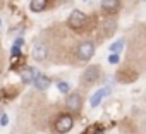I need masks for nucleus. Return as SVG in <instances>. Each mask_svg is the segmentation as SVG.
I'll return each mask as SVG.
<instances>
[{
    "label": "nucleus",
    "instance_id": "obj_1",
    "mask_svg": "<svg viewBox=\"0 0 146 134\" xmlns=\"http://www.w3.org/2000/svg\"><path fill=\"white\" fill-rule=\"evenodd\" d=\"M67 23H69V26L72 29H83L86 26V23H88V17L81 11H72L70 16H69V19H67Z\"/></svg>",
    "mask_w": 146,
    "mask_h": 134
},
{
    "label": "nucleus",
    "instance_id": "obj_2",
    "mask_svg": "<svg viewBox=\"0 0 146 134\" xmlns=\"http://www.w3.org/2000/svg\"><path fill=\"white\" fill-rule=\"evenodd\" d=\"M72 125H74V119H72V115L69 113H62L57 120H55V131L60 132V134H65L72 129Z\"/></svg>",
    "mask_w": 146,
    "mask_h": 134
},
{
    "label": "nucleus",
    "instance_id": "obj_3",
    "mask_svg": "<svg viewBox=\"0 0 146 134\" xmlns=\"http://www.w3.org/2000/svg\"><path fill=\"white\" fill-rule=\"evenodd\" d=\"M95 55V45L91 41H84L78 46V58L79 60H90Z\"/></svg>",
    "mask_w": 146,
    "mask_h": 134
},
{
    "label": "nucleus",
    "instance_id": "obj_4",
    "mask_svg": "<svg viewBox=\"0 0 146 134\" xmlns=\"http://www.w3.org/2000/svg\"><path fill=\"white\" fill-rule=\"evenodd\" d=\"M65 105H67V108L72 110V112H79L81 107H83V96H81L79 93H70V95H67V98H65Z\"/></svg>",
    "mask_w": 146,
    "mask_h": 134
},
{
    "label": "nucleus",
    "instance_id": "obj_5",
    "mask_svg": "<svg viewBox=\"0 0 146 134\" xmlns=\"http://www.w3.org/2000/svg\"><path fill=\"white\" fill-rule=\"evenodd\" d=\"M46 57H48V46L45 43H41V41L35 43V46H33V58L38 60V62H43Z\"/></svg>",
    "mask_w": 146,
    "mask_h": 134
},
{
    "label": "nucleus",
    "instance_id": "obj_6",
    "mask_svg": "<svg viewBox=\"0 0 146 134\" xmlns=\"http://www.w3.org/2000/svg\"><path fill=\"white\" fill-rule=\"evenodd\" d=\"M98 76H100V69H98L96 65H91V67H88V69L84 71L83 81H84V83H95V81L98 79Z\"/></svg>",
    "mask_w": 146,
    "mask_h": 134
},
{
    "label": "nucleus",
    "instance_id": "obj_7",
    "mask_svg": "<svg viewBox=\"0 0 146 134\" xmlns=\"http://www.w3.org/2000/svg\"><path fill=\"white\" fill-rule=\"evenodd\" d=\"M36 76H38V72H36V69H33V67H24V69L21 71V79H23V83H26V84L35 83Z\"/></svg>",
    "mask_w": 146,
    "mask_h": 134
},
{
    "label": "nucleus",
    "instance_id": "obj_8",
    "mask_svg": "<svg viewBox=\"0 0 146 134\" xmlns=\"http://www.w3.org/2000/svg\"><path fill=\"white\" fill-rule=\"evenodd\" d=\"M108 95H110V90H108V88H100L98 91H95V95H93L91 100H90V101H91V107H93V108L98 107V105L102 103V100H103L105 96H108Z\"/></svg>",
    "mask_w": 146,
    "mask_h": 134
},
{
    "label": "nucleus",
    "instance_id": "obj_9",
    "mask_svg": "<svg viewBox=\"0 0 146 134\" xmlns=\"http://www.w3.org/2000/svg\"><path fill=\"white\" fill-rule=\"evenodd\" d=\"M119 7H120L119 0H102V9H103V12L113 14V12L119 11Z\"/></svg>",
    "mask_w": 146,
    "mask_h": 134
},
{
    "label": "nucleus",
    "instance_id": "obj_10",
    "mask_svg": "<svg viewBox=\"0 0 146 134\" xmlns=\"http://www.w3.org/2000/svg\"><path fill=\"white\" fill-rule=\"evenodd\" d=\"M33 84L36 86V90H38V91H45V90H48V88H50V79H48L46 76H43V74H38Z\"/></svg>",
    "mask_w": 146,
    "mask_h": 134
},
{
    "label": "nucleus",
    "instance_id": "obj_11",
    "mask_svg": "<svg viewBox=\"0 0 146 134\" xmlns=\"http://www.w3.org/2000/svg\"><path fill=\"white\" fill-rule=\"evenodd\" d=\"M48 0H31V11L33 12H41L46 9Z\"/></svg>",
    "mask_w": 146,
    "mask_h": 134
},
{
    "label": "nucleus",
    "instance_id": "obj_12",
    "mask_svg": "<svg viewBox=\"0 0 146 134\" xmlns=\"http://www.w3.org/2000/svg\"><path fill=\"white\" fill-rule=\"evenodd\" d=\"M122 46H124V40H122V38H120V40H117V41H115V43H112V45H110V48H108V50H110V52H112V53H119V52H120V50H122Z\"/></svg>",
    "mask_w": 146,
    "mask_h": 134
},
{
    "label": "nucleus",
    "instance_id": "obj_13",
    "mask_svg": "<svg viewBox=\"0 0 146 134\" xmlns=\"http://www.w3.org/2000/svg\"><path fill=\"white\" fill-rule=\"evenodd\" d=\"M57 90H58L60 93H67V91L70 90V86H69V83H65V81H58V83H57Z\"/></svg>",
    "mask_w": 146,
    "mask_h": 134
},
{
    "label": "nucleus",
    "instance_id": "obj_14",
    "mask_svg": "<svg viewBox=\"0 0 146 134\" xmlns=\"http://www.w3.org/2000/svg\"><path fill=\"white\" fill-rule=\"evenodd\" d=\"M119 60H120L119 53H112V55L108 57V62H110V64H119Z\"/></svg>",
    "mask_w": 146,
    "mask_h": 134
},
{
    "label": "nucleus",
    "instance_id": "obj_15",
    "mask_svg": "<svg viewBox=\"0 0 146 134\" xmlns=\"http://www.w3.org/2000/svg\"><path fill=\"white\" fill-rule=\"evenodd\" d=\"M0 124H2V125H7V115H2V117H0Z\"/></svg>",
    "mask_w": 146,
    "mask_h": 134
},
{
    "label": "nucleus",
    "instance_id": "obj_16",
    "mask_svg": "<svg viewBox=\"0 0 146 134\" xmlns=\"http://www.w3.org/2000/svg\"><path fill=\"white\" fill-rule=\"evenodd\" d=\"M21 45H23V38H17L16 43H14V46H21Z\"/></svg>",
    "mask_w": 146,
    "mask_h": 134
},
{
    "label": "nucleus",
    "instance_id": "obj_17",
    "mask_svg": "<svg viewBox=\"0 0 146 134\" xmlns=\"http://www.w3.org/2000/svg\"><path fill=\"white\" fill-rule=\"evenodd\" d=\"M0 26H2V19H0Z\"/></svg>",
    "mask_w": 146,
    "mask_h": 134
},
{
    "label": "nucleus",
    "instance_id": "obj_18",
    "mask_svg": "<svg viewBox=\"0 0 146 134\" xmlns=\"http://www.w3.org/2000/svg\"><path fill=\"white\" fill-rule=\"evenodd\" d=\"M84 2H88V0H84Z\"/></svg>",
    "mask_w": 146,
    "mask_h": 134
},
{
    "label": "nucleus",
    "instance_id": "obj_19",
    "mask_svg": "<svg viewBox=\"0 0 146 134\" xmlns=\"http://www.w3.org/2000/svg\"><path fill=\"white\" fill-rule=\"evenodd\" d=\"M144 2H146V0H144Z\"/></svg>",
    "mask_w": 146,
    "mask_h": 134
}]
</instances>
